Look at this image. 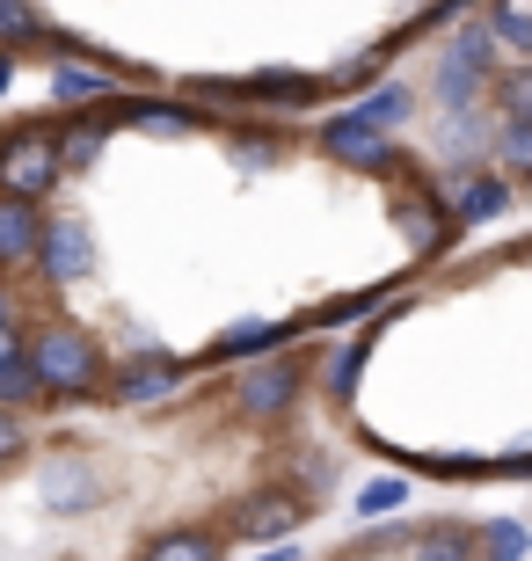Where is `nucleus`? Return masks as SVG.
Listing matches in <instances>:
<instances>
[{
  "label": "nucleus",
  "mask_w": 532,
  "mask_h": 561,
  "mask_svg": "<svg viewBox=\"0 0 532 561\" xmlns=\"http://www.w3.org/2000/svg\"><path fill=\"white\" fill-rule=\"evenodd\" d=\"M95 146H103V131H95V125L66 131V139H59V168H81V161H95Z\"/></svg>",
  "instance_id": "nucleus-16"
},
{
  "label": "nucleus",
  "mask_w": 532,
  "mask_h": 561,
  "mask_svg": "<svg viewBox=\"0 0 532 561\" xmlns=\"http://www.w3.org/2000/svg\"><path fill=\"white\" fill-rule=\"evenodd\" d=\"M44 227L30 205H0V263H15V255H37Z\"/></svg>",
  "instance_id": "nucleus-8"
},
{
  "label": "nucleus",
  "mask_w": 532,
  "mask_h": 561,
  "mask_svg": "<svg viewBox=\"0 0 532 561\" xmlns=\"http://www.w3.org/2000/svg\"><path fill=\"white\" fill-rule=\"evenodd\" d=\"M176 365H161V357H146V365H132V373H117V401H168L176 394Z\"/></svg>",
  "instance_id": "nucleus-7"
},
{
  "label": "nucleus",
  "mask_w": 532,
  "mask_h": 561,
  "mask_svg": "<svg viewBox=\"0 0 532 561\" xmlns=\"http://www.w3.org/2000/svg\"><path fill=\"white\" fill-rule=\"evenodd\" d=\"M37 263L52 271V285H73V277H88V263H95V249H88V227H73V219H59V227H44V241H37Z\"/></svg>",
  "instance_id": "nucleus-3"
},
{
  "label": "nucleus",
  "mask_w": 532,
  "mask_h": 561,
  "mask_svg": "<svg viewBox=\"0 0 532 561\" xmlns=\"http://www.w3.org/2000/svg\"><path fill=\"white\" fill-rule=\"evenodd\" d=\"M248 95H270V103H307L314 81H299V73H256V81H248Z\"/></svg>",
  "instance_id": "nucleus-12"
},
{
  "label": "nucleus",
  "mask_w": 532,
  "mask_h": 561,
  "mask_svg": "<svg viewBox=\"0 0 532 561\" xmlns=\"http://www.w3.org/2000/svg\"><path fill=\"white\" fill-rule=\"evenodd\" d=\"M44 496H52V511H81V503H95V474H88V459H52Z\"/></svg>",
  "instance_id": "nucleus-5"
},
{
  "label": "nucleus",
  "mask_w": 532,
  "mask_h": 561,
  "mask_svg": "<svg viewBox=\"0 0 532 561\" xmlns=\"http://www.w3.org/2000/svg\"><path fill=\"white\" fill-rule=\"evenodd\" d=\"M321 146H328V153H343V161H358V168H394V146L380 139V131H365L358 117H336V125L321 131Z\"/></svg>",
  "instance_id": "nucleus-4"
},
{
  "label": "nucleus",
  "mask_w": 532,
  "mask_h": 561,
  "mask_svg": "<svg viewBox=\"0 0 532 561\" xmlns=\"http://www.w3.org/2000/svg\"><path fill=\"white\" fill-rule=\"evenodd\" d=\"M467 554H474V547H467V533H430L416 561H467Z\"/></svg>",
  "instance_id": "nucleus-19"
},
{
  "label": "nucleus",
  "mask_w": 532,
  "mask_h": 561,
  "mask_svg": "<svg viewBox=\"0 0 532 561\" xmlns=\"http://www.w3.org/2000/svg\"><path fill=\"white\" fill-rule=\"evenodd\" d=\"M22 30H30V15L22 8H0V37H22Z\"/></svg>",
  "instance_id": "nucleus-28"
},
{
  "label": "nucleus",
  "mask_w": 532,
  "mask_h": 561,
  "mask_svg": "<svg viewBox=\"0 0 532 561\" xmlns=\"http://www.w3.org/2000/svg\"><path fill=\"white\" fill-rule=\"evenodd\" d=\"M496 205H503V190H496V183H474L467 197H460V219H482V211H496Z\"/></svg>",
  "instance_id": "nucleus-22"
},
{
  "label": "nucleus",
  "mask_w": 532,
  "mask_h": 561,
  "mask_svg": "<svg viewBox=\"0 0 532 561\" xmlns=\"http://www.w3.org/2000/svg\"><path fill=\"white\" fill-rule=\"evenodd\" d=\"M241 394H248V409H285V401H292V373H278V365H270V373L248 379Z\"/></svg>",
  "instance_id": "nucleus-11"
},
{
  "label": "nucleus",
  "mask_w": 532,
  "mask_h": 561,
  "mask_svg": "<svg viewBox=\"0 0 532 561\" xmlns=\"http://www.w3.org/2000/svg\"><path fill=\"white\" fill-rule=\"evenodd\" d=\"M0 329H8V291H0Z\"/></svg>",
  "instance_id": "nucleus-30"
},
{
  "label": "nucleus",
  "mask_w": 532,
  "mask_h": 561,
  "mask_svg": "<svg viewBox=\"0 0 532 561\" xmlns=\"http://www.w3.org/2000/svg\"><path fill=\"white\" fill-rule=\"evenodd\" d=\"M22 357H30V343L15 329H0V365H22Z\"/></svg>",
  "instance_id": "nucleus-27"
},
{
  "label": "nucleus",
  "mask_w": 532,
  "mask_h": 561,
  "mask_svg": "<svg viewBox=\"0 0 532 561\" xmlns=\"http://www.w3.org/2000/svg\"><path fill=\"white\" fill-rule=\"evenodd\" d=\"M263 561H299V554H292V547H278V554H263Z\"/></svg>",
  "instance_id": "nucleus-29"
},
{
  "label": "nucleus",
  "mask_w": 532,
  "mask_h": 561,
  "mask_svg": "<svg viewBox=\"0 0 532 561\" xmlns=\"http://www.w3.org/2000/svg\"><path fill=\"white\" fill-rule=\"evenodd\" d=\"M132 125H139V131H190V110H168V103H139V110H132Z\"/></svg>",
  "instance_id": "nucleus-15"
},
{
  "label": "nucleus",
  "mask_w": 532,
  "mask_h": 561,
  "mask_svg": "<svg viewBox=\"0 0 532 561\" xmlns=\"http://www.w3.org/2000/svg\"><path fill=\"white\" fill-rule=\"evenodd\" d=\"M59 175V146L44 139V131H22V139L0 146V190H8V205H30L37 190H52Z\"/></svg>",
  "instance_id": "nucleus-2"
},
{
  "label": "nucleus",
  "mask_w": 532,
  "mask_h": 561,
  "mask_svg": "<svg viewBox=\"0 0 532 561\" xmlns=\"http://www.w3.org/2000/svg\"><path fill=\"white\" fill-rule=\"evenodd\" d=\"M37 394V373H30V357L22 365H0V409H15V401Z\"/></svg>",
  "instance_id": "nucleus-14"
},
{
  "label": "nucleus",
  "mask_w": 532,
  "mask_h": 561,
  "mask_svg": "<svg viewBox=\"0 0 532 561\" xmlns=\"http://www.w3.org/2000/svg\"><path fill=\"white\" fill-rule=\"evenodd\" d=\"M489 30H496L503 44H532V15H518V8H496V15H489Z\"/></svg>",
  "instance_id": "nucleus-20"
},
{
  "label": "nucleus",
  "mask_w": 532,
  "mask_h": 561,
  "mask_svg": "<svg viewBox=\"0 0 532 561\" xmlns=\"http://www.w3.org/2000/svg\"><path fill=\"white\" fill-rule=\"evenodd\" d=\"M482 73H489V44L474 37V44H460V51L445 59V73H438V88H445V95H474V81H482Z\"/></svg>",
  "instance_id": "nucleus-9"
},
{
  "label": "nucleus",
  "mask_w": 532,
  "mask_h": 561,
  "mask_svg": "<svg viewBox=\"0 0 532 561\" xmlns=\"http://www.w3.org/2000/svg\"><path fill=\"white\" fill-rule=\"evenodd\" d=\"M409 496V489H401V481H372L365 496H358V511H394V503Z\"/></svg>",
  "instance_id": "nucleus-23"
},
{
  "label": "nucleus",
  "mask_w": 532,
  "mask_h": 561,
  "mask_svg": "<svg viewBox=\"0 0 532 561\" xmlns=\"http://www.w3.org/2000/svg\"><path fill=\"white\" fill-rule=\"evenodd\" d=\"M278 335H285V329H263V321H256V329H234V335L219 343V351H226V357H256L263 343H278Z\"/></svg>",
  "instance_id": "nucleus-17"
},
{
  "label": "nucleus",
  "mask_w": 532,
  "mask_h": 561,
  "mask_svg": "<svg viewBox=\"0 0 532 561\" xmlns=\"http://www.w3.org/2000/svg\"><path fill=\"white\" fill-rule=\"evenodd\" d=\"M503 161L532 168V125H503Z\"/></svg>",
  "instance_id": "nucleus-24"
},
{
  "label": "nucleus",
  "mask_w": 532,
  "mask_h": 561,
  "mask_svg": "<svg viewBox=\"0 0 532 561\" xmlns=\"http://www.w3.org/2000/svg\"><path fill=\"white\" fill-rule=\"evenodd\" d=\"M52 88H59V95H103V81H95V73H73V66H66Z\"/></svg>",
  "instance_id": "nucleus-25"
},
{
  "label": "nucleus",
  "mask_w": 532,
  "mask_h": 561,
  "mask_svg": "<svg viewBox=\"0 0 532 561\" xmlns=\"http://www.w3.org/2000/svg\"><path fill=\"white\" fill-rule=\"evenodd\" d=\"M350 117H358L365 131H387V125H401V117H409V88H372V95H365L358 110H350Z\"/></svg>",
  "instance_id": "nucleus-10"
},
{
  "label": "nucleus",
  "mask_w": 532,
  "mask_h": 561,
  "mask_svg": "<svg viewBox=\"0 0 532 561\" xmlns=\"http://www.w3.org/2000/svg\"><path fill=\"white\" fill-rule=\"evenodd\" d=\"M146 561H212V540L205 533H176V540H154Z\"/></svg>",
  "instance_id": "nucleus-13"
},
{
  "label": "nucleus",
  "mask_w": 532,
  "mask_h": 561,
  "mask_svg": "<svg viewBox=\"0 0 532 561\" xmlns=\"http://www.w3.org/2000/svg\"><path fill=\"white\" fill-rule=\"evenodd\" d=\"M525 525H496V533H489V561H525Z\"/></svg>",
  "instance_id": "nucleus-18"
},
{
  "label": "nucleus",
  "mask_w": 532,
  "mask_h": 561,
  "mask_svg": "<svg viewBox=\"0 0 532 561\" xmlns=\"http://www.w3.org/2000/svg\"><path fill=\"white\" fill-rule=\"evenodd\" d=\"M503 95H511V125H532V73H511Z\"/></svg>",
  "instance_id": "nucleus-21"
},
{
  "label": "nucleus",
  "mask_w": 532,
  "mask_h": 561,
  "mask_svg": "<svg viewBox=\"0 0 532 561\" xmlns=\"http://www.w3.org/2000/svg\"><path fill=\"white\" fill-rule=\"evenodd\" d=\"M292 518H299V503H292V496H248L234 525H241L248 540H278V533H285Z\"/></svg>",
  "instance_id": "nucleus-6"
},
{
  "label": "nucleus",
  "mask_w": 532,
  "mask_h": 561,
  "mask_svg": "<svg viewBox=\"0 0 532 561\" xmlns=\"http://www.w3.org/2000/svg\"><path fill=\"white\" fill-rule=\"evenodd\" d=\"M30 373H37V387H52V394H88V387L103 379V357H95V343H88L81 329H44L37 343H30Z\"/></svg>",
  "instance_id": "nucleus-1"
},
{
  "label": "nucleus",
  "mask_w": 532,
  "mask_h": 561,
  "mask_svg": "<svg viewBox=\"0 0 532 561\" xmlns=\"http://www.w3.org/2000/svg\"><path fill=\"white\" fill-rule=\"evenodd\" d=\"M15 453H22V423L0 409V459H15Z\"/></svg>",
  "instance_id": "nucleus-26"
}]
</instances>
